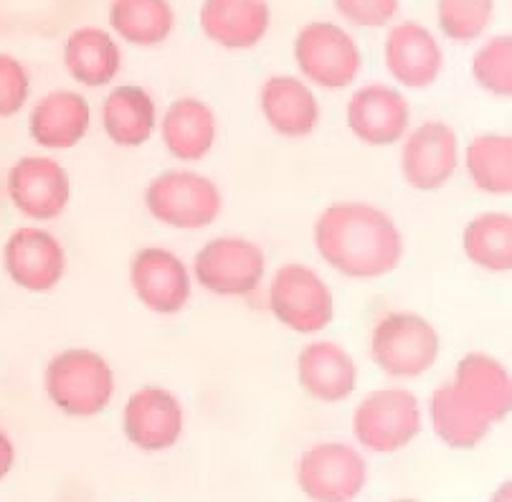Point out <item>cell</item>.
<instances>
[{"label": "cell", "mask_w": 512, "mask_h": 502, "mask_svg": "<svg viewBox=\"0 0 512 502\" xmlns=\"http://www.w3.org/2000/svg\"><path fill=\"white\" fill-rule=\"evenodd\" d=\"M178 13L173 0H109L107 31L130 49H160L173 39Z\"/></svg>", "instance_id": "cell-26"}, {"label": "cell", "mask_w": 512, "mask_h": 502, "mask_svg": "<svg viewBox=\"0 0 512 502\" xmlns=\"http://www.w3.org/2000/svg\"><path fill=\"white\" fill-rule=\"evenodd\" d=\"M292 64L297 77L315 92H350L363 74V49L350 28L338 21H307L292 39Z\"/></svg>", "instance_id": "cell-7"}, {"label": "cell", "mask_w": 512, "mask_h": 502, "mask_svg": "<svg viewBox=\"0 0 512 502\" xmlns=\"http://www.w3.org/2000/svg\"><path fill=\"white\" fill-rule=\"evenodd\" d=\"M188 414L178 393L160 383H145L130 391L120 411L125 442L142 454H163L180 444Z\"/></svg>", "instance_id": "cell-15"}, {"label": "cell", "mask_w": 512, "mask_h": 502, "mask_svg": "<svg viewBox=\"0 0 512 502\" xmlns=\"http://www.w3.org/2000/svg\"><path fill=\"white\" fill-rule=\"evenodd\" d=\"M196 290L218 300H249L264 290L269 257L264 246L244 234H216L203 241L191 262Z\"/></svg>", "instance_id": "cell-8"}, {"label": "cell", "mask_w": 512, "mask_h": 502, "mask_svg": "<svg viewBox=\"0 0 512 502\" xmlns=\"http://www.w3.org/2000/svg\"><path fill=\"white\" fill-rule=\"evenodd\" d=\"M312 249L350 282H378L404 264L406 236L391 211L371 201H333L312 224Z\"/></svg>", "instance_id": "cell-1"}, {"label": "cell", "mask_w": 512, "mask_h": 502, "mask_svg": "<svg viewBox=\"0 0 512 502\" xmlns=\"http://www.w3.org/2000/svg\"><path fill=\"white\" fill-rule=\"evenodd\" d=\"M333 8L350 31H386L401 16V0H333Z\"/></svg>", "instance_id": "cell-32"}, {"label": "cell", "mask_w": 512, "mask_h": 502, "mask_svg": "<svg viewBox=\"0 0 512 502\" xmlns=\"http://www.w3.org/2000/svg\"><path fill=\"white\" fill-rule=\"evenodd\" d=\"M0 267L16 290L51 295L69 274V251L49 226L26 224L8 234L0 249Z\"/></svg>", "instance_id": "cell-13"}, {"label": "cell", "mask_w": 512, "mask_h": 502, "mask_svg": "<svg viewBox=\"0 0 512 502\" xmlns=\"http://www.w3.org/2000/svg\"><path fill=\"white\" fill-rule=\"evenodd\" d=\"M142 208L155 224L178 234H196L224 216V188L188 165L160 170L142 188Z\"/></svg>", "instance_id": "cell-4"}, {"label": "cell", "mask_w": 512, "mask_h": 502, "mask_svg": "<svg viewBox=\"0 0 512 502\" xmlns=\"http://www.w3.org/2000/svg\"><path fill=\"white\" fill-rule=\"evenodd\" d=\"M16 459H18L16 442H13L11 434L0 426V482L11 477L13 467H16Z\"/></svg>", "instance_id": "cell-33"}, {"label": "cell", "mask_w": 512, "mask_h": 502, "mask_svg": "<svg viewBox=\"0 0 512 502\" xmlns=\"http://www.w3.org/2000/svg\"><path fill=\"white\" fill-rule=\"evenodd\" d=\"M264 305L287 333L317 338L338 317V300L325 274L307 262H284L264 282Z\"/></svg>", "instance_id": "cell-5"}, {"label": "cell", "mask_w": 512, "mask_h": 502, "mask_svg": "<svg viewBox=\"0 0 512 502\" xmlns=\"http://www.w3.org/2000/svg\"><path fill=\"white\" fill-rule=\"evenodd\" d=\"M274 13L269 0H201L203 39L226 54H249L267 41Z\"/></svg>", "instance_id": "cell-22"}, {"label": "cell", "mask_w": 512, "mask_h": 502, "mask_svg": "<svg viewBox=\"0 0 512 502\" xmlns=\"http://www.w3.org/2000/svg\"><path fill=\"white\" fill-rule=\"evenodd\" d=\"M497 0H434L436 36L457 46H474L492 33Z\"/></svg>", "instance_id": "cell-29"}, {"label": "cell", "mask_w": 512, "mask_h": 502, "mask_svg": "<svg viewBox=\"0 0 512 502\" xmlns=\"http://www.w3.org/2000/svg\"><path fill=\"white\" fill-rule=\"evenodd\" d=\"M459 173L469 186L487 198H510L512 193V137L510 132H477L462 142Z\"/></svg>", "instance_id": "cell-27"}, {"label": "cell", "mask_w": 512, "mask_h": 502, "mask_svg": "<svg viewBox=\"0 0 512 502\" xmlns=\"http://www.w3.org/2000/svg\"><path fill=\"white\" fill-rule=\"evenodd\" d=\"M92 130L94 107L82 89L54 87L28 104V137L41 153H71Z\"/></svg>", "instance_id": "cell-17"}, {"label": "cell", "mask_w": 512, "mask_h": 502, "mask_svg": "<svg viewBox=\"0 0 512 502\" xmlns=\"http://www.w3.org/2000/svg\"><path fill=\"white\" fill-rule=\"evenodd\" d=\"M487 502H512V482L510 480H502L495 490L490 492Z\"/></svg>", "instance_id": "cell-34"}, {"label": "cell", "mask_w": 512, "mask_h": 502, "mask_svg": "<svg viewBox=\"0 0 512 502\" xmlns=\"http://www.w3.org/2000/svg\"><path fill=\"white\" fill-rule=\"evenodd\" d=\"M345 130L371 150L396 148L414 125L409 94L391 82L355 84L345 102Z\"/></svg>", "instance_id": "cell-16"}, {"label": "cell", "mask_w": 512, "mask_h": 502, "mask_svg": "<svg viewBox=\"0 0 512 502\" xmlns=\"http://www.w3.org/2000/svg\"><path fill=\"white\" fill-rule=\"evenodd\" d=\"M33 97L31 69L18 56L0 51V120H13L28 110Z\"/></svg>", "instance_id": "cell-31"}, {"label": "cell", "mask_w": 512, "mask_h": 502, "mask_svg": "<svg viewBox=\"0 0 512 502\" xmlns=\"http://www.w3.org/2000/svg\"><path fill=\"white\" fill-rule=\"evenodd\" d=\"M66 77L82 92L115 87L125 66V49L104 26H79L61 46Z\"/></svg>", "instance_id": "cell-23"}, {"label": "cell", "mask_w": 512, "mask_h": 502, "mask_svg": "<svg viewBox=\"0 0 512 502\" xmlns=\"http://www.w3.org/2000/svg\"><path fill=\"white\" fill-rule=\"evenodd\" d=\"M365 350L373 368L391 383L429 376L442 358V333L419 310H388L368 330Z\"/></svg>", "instance_id": "cell-2"}, {"label": "cell", "mask_w": 512, "mask_h": 502, "mask_svg": "<svg viewBox=\"0 0 512 502\" xmlns=\"http://www.w3.org/2000/svg\"><path fill=\"white\" fill-rule=\"evenodd\" d=\"M6 193L18 216L28 224H54L74 201L71 173L56 155L31 153L8 168Z\"/></svg>", "instance_id": "cell-11"}, {"label": "cell", "mask_w": 512, "mask_h": 502, "mask_svg": "<svg viewBox=\"0 0 512 502\" xmlns=\"http://www.w3.org/2000/svg\"><path fill=\"white\" fill-rule=\"evenodd\" d=\"M127 282L135 300L155 317H178L196 295L191 264L163 244H145L132 254Z\"/></svg>", "instance_id": "cell-12"}, {"label": "cell", "mask_w": 512, "mask_h": 502, "mask_svg": "<svg viewBox=\"0 0 512 502\" xmlns=\"http://www.w3.org/2000/svg\"><path fill=\"white\" fill-rule=\"evenodd\" d=\"M353 444L373 457H393L424 434V401L404 383L363 393L350 419Z\"/></svg>", "instance_id": "cell-6"}, {"label": "cell", "mask_w": 512, "mask_h": 502, "mask_svg": "<svg viewBox=\"0 0 512 502\" xmlns=\"http://www.w3.org/2000/svg\"><path fill=\"white\" fill-rule=\"evenodd\" d=\"M424 424L444 447L454 452H472L482 447L495 429L449 381L439 383L426 396Z\"/></svg>", "instance_id": "cell-25"}, {"label": "cell", "mask_w": 512, "mask_h": 502, "mask_svg": "<svg viewBox=\"0 0 512 502\" xmlns=\"http://www.w3.org/2000/svg\"><path fill=\"white\" fill-rule=\"evenodd\" d=\"M256 107L264 125L282 140H307L322 125L320 92L297 74H272L259 84Z\"/></svg>", "instance_id": "cell-20"}, {"label": "cell", "mask_w": 512, "mask_h": 502, "mask_svg": "<svg viewBox=\"0 0 512 502\" xmlns=\"http://www.w3.org/2000/svg\"><path fill=\"white\" fill-rule=\"evenodd\" d=\"M459 249L477 272L490 274V277H507L512 272V213H474L462 226Z\"/></svg>", "instance_id": "cell-28"}, {"label": "cell", "mask_w": 512, "mask_h": 502, "mask_svg": "<svg viewBox=\"0 0 512 502\" xmlns=\"http://www.w3.org/2000/svg\"><path fill=\"white\" fill-rule=\"evenodd\" d=\"M368 480V454L353 442H315L295 464V482L310 502H355Z\"/></svg>", "instance_id": "cell-9"}, {"label": "cell", "mask_w": 512, "mask_h": 502, "mask_svg": "<svg viewBox=\"0 0 512 502\" xmlns=\"http://www.w3.org/2000/svg\"><path fill=\"white\" fill-rule=\"evenodd\" d=\"M449 383L492 426H500L510 419L512 373L507 363L490 350H467L464 355H459Z\"/></svg>", "instance_id": "cell-24"}, {"label": "cell", "mask_w": 512, "mask_h": 502, "mask_svg": "<svg viewBox=\"0 0 512 502\" xmlns=\"http://www.w3.org/2000/svg\"><path fill=\"white\" fill-rule=\"evenodd\" d=\"M396 148L401 178L416 193L444 191L459 173L462 137L447 120L414 122Z\"/></svg>", "instance_id": "cell-14"}, {"label": "cell", "mask_w": 512, "mask_h": 502, "mask_svg": "<svg viewBox=\"0 0 512 502\" xmlns=\"http://www.w3.org/2000/svg\"><path fill=\"white\" fill-rule=\"evenodd\" d=\"M295 381L307 399L338 406L358 393L360 368L343 343L317 335L297 350Z\"/></svg>", "instance_id": "cell-18"}, {"label": "cell", "mask_w": 512, "mask_h": 502, "mask_svg": "<svg viewBox=\"0 0 512 502\" xmlns=\"http://www.w3.org/2000/svg\"><path fill=\"white\" fill-rule=\"evenodd\" d=\"M469 77L490 99L512 97V36L507 31L487 33L469 56Z\"/></svg>", "instance_id": "cell-30"}, {"label": "cell", "mask_w": 512, "mask_h": 502, "mask_svg": "<svg viewBox=\"0 0 512 502\" xmlns=\"http://www.w3.org/2000/svg\"><path fill=\"white\" fill-rule=\"evenodd\" d=\"M155 137L175 163L196 168L216 150L218 137H221V122H218L211 102H206L203 97H193V94H183L160 107L158 135Z\"/></svg>", "instance_id": "cell-19"}, {"label": "cell", "mask_w": 512, "mask_h": 502, "mask_svg": "<svg viewBox=\"0 0 512 502\" xmlns=\"http://www.w3.org/2000/svg\"><path fill=\"white\" fill-rule=\"evenodd\" d=\"M388 502H424V500H416V497H393V500H388Z\"/></svg>", "instance_id": "cell-35"}, {"label": "cell", "mask_w": 512, "mask_h": 502, "mask_svg": "<svg viewBox=\"0 0 512 502\" xmlns=\"http://www.w3.org/2000/svg\"><path fill=\"white\" fill-rule=\"evenodd\" d=\"M49 404L66 419L89 421L102 416L117 396V373L109 358L87 345L54 353L41 376Z\"/></svg>", "instance_id": "cell-3"}, {"label": "cell", "mask_w": 512, "mask_h": 502, "mask_svg": "<svg viewBox=\"0 0 512 502\" xmlns=\"http://www.w3.org/2000/svg\"><path fill=\"white\" fill-rule=\"evenodd\" d=\"M383 69L388 82L406 94L434 89L447 69V51L434 28L414 18H398L383 31Z\"/></svg>", "instance_id": "cell-10"}, {"label": "cell", "mask_w": 512, "mask_h": 502, "mask_svg": "<svg viewBox=\"0 0 512 502\" xmlns=\"http://www.w3.org/2000/svg\"><path fill=\"white\" fill-rule=\"evenodd\" d=\"M160 104L155 94L142 84H115L104 89V97L94 110V122L104 140L117 150H140L158 135Z\"/></svg>", "instance_id": "cell-21"}]
</instances>
